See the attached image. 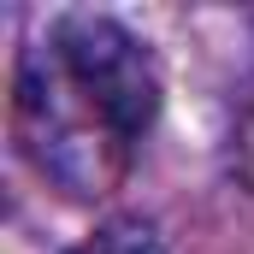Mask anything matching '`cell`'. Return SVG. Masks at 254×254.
I'll use <instances>...</instances> for the list:
<instances>
[{"label": "cell", "instance_id": "cell-1", "mask_svg": "<svg viewBox=\"0 0 254 254\" xmlns=\"http://www.w3.org/2000/svg\"><path fill=\"white\" fill-rule=\"evenodd\" d=\"M154 119L160 60L136 30L107 12H65L18 54V148L71 201L119 190Z\"/></svg>", "mask_w": 254, "mask_h": 254}, {"label": "cell", "instance_id": "cell-2", "mask_svg": "<svg viewBox=\"0 0 254 254\" xmlns=\"http://www.w3.org/2000/svg\"><path fill=\"white\" fill-rule=\"evenodd\" d=\"M71 254H160V237L142 219H107L101 231H89Z\"/></svg>", "mask_w": 254, "mask_h": 254}, {"label": "cell", "instance_id": "cell-3", "mask_svg": "<svg viewBox=\"0 0 254 254\" xmlns=\"http://www.w3.org/2000/svg\"><path fill=\"white\" fill-rule=\"evenodd\" d=\"M231 172L254 190V83L243 95V107H237V125H231Z\"/></svg>", "mask_w": 254, "mask_h": 254}]
</instances>
